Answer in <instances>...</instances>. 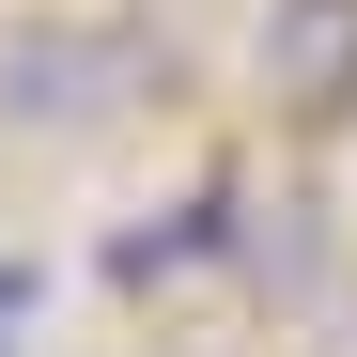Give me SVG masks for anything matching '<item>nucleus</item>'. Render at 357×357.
<instances>
[{
  "instance_id": "f257e3e1",
  "label": "nucleus",
  "mask_w": 357,
  "mask_h": 357,
  "mask_svg": "<svg viewBox=\"0 0 357 357\" xmlns=\"http://www.w3.org/2000/svg\"><path fill=\"white\" fill-rule=\"evenodd\" d=\"M171 78L187 63H171V31H140V16H16L0 31V125L16 140H109Z\"/></svg>"
},
{
  "instance_id": "f03ea898",
  "label": "nucleus",
  "mask_w": 357,
  "mask_h": 357,
  "mask_svg": "<svg viewBox=\"0 0 357 357\" xmlns=\"http://www.w3.org/2000/svg\"><path fill=\"white\" fill-rule=\"evenodd\" d=\"M249 78L280 125H357V0H264V31H249Z\"/></svg>"
},
{
  "instance_id": "7ed1b4c3",
  "label": "nucleus",
  "mask_w": 357,
  "mask_h": 357,
  "mask_svg": "<svg viewBox=\"0 0 357 357\" xmlns=\"http://www.w3.org/2000/svg\"><path fill=\"white\" fill-rule=\"evenodd\" d=\"M233 233H249V202H233V187L171 202V218H125V233H109V295H171L202 249H233Z\"/></svg>"
},
{
  "instance_id": "20e7f679",
  "label": "nucleus",
  "mask_w": 357,
  "mask_h": 357,
  "mask_svg": "<svg viewBox=\"0 0 357 357\" xmlns=\"http://www.w3.org/2000/svg\"><path fill=\"white\" fill-rule=\"evenodd\" d=\"M31 295H47V280H31L16 249H0V326H31Z\"/></svg>"
},
{
  "instance_id": "39448f33",
  "label": "nucleus",
  "mask_w": 357,
  "mask_h": 357,
  "mask_svg": "<svg viewBox=\"0 0 357 357\" xmlns=\"http://www.w3.org/2000/svg\"><path fill=\"white\" fill-rule=\"evenodd\" d=\"M0 357H31V326H0Z\"/></svg>"
}]
</instances>
